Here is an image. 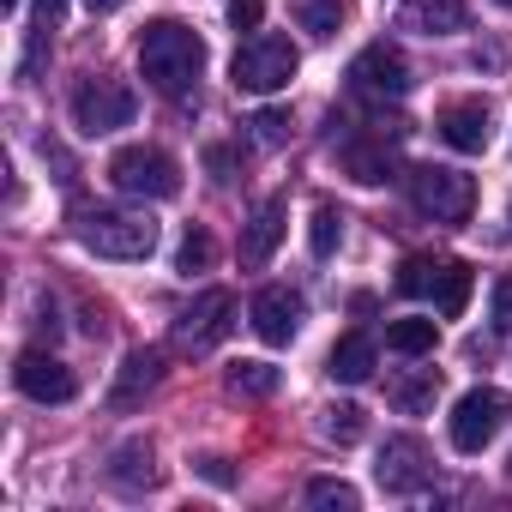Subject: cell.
Wrapping results in <instances>:
<instances>
[{
	"label": "cell",
	"mask_w": 512,
	"mask_h": 512,
	"mask_svg": "<svg viewBox=\"0 0 512 512\" xmlns=\"http://www.w3.org/2000/svg\"><path fill=\"white\" fill-rule=\"evenodd\" d=\"M199 73H205V43H199L193 25H181V19H151V25L139 31V79H145L157 97H169V103L193 97V91H199Z\"/></svg>",
	"instance_id": "obj_1"
},
{
	"label": "cell",
	"mask_w": 512,
	"mask_h": 512,
	"mask_svg": "<svg viewBox=\"0 0 512 512\" xmlns=\"http://www.w3.org/2000/svg\"><path fill=\"white\" fill-rule=\"evenodd\" d=\"M79 241L103 260H145L157 247V223L151 211H121V205H91L79 211Z\"/></svg>",
	"instance_id": "obj_2"
},
{
	"label": "cell",
	"mask_w": 512,
	"mask_h": 512,
	"mask_svg": "<svg viewBox=\"0 0 512 512\" xmlns=\"http://www.w3.org/2000/svg\"><path fill=\"white\" fill-rule=\"evenodd\" d=\"M296 67H302V55H296L290 37H278V31H253V37L235 49L229 79H235V91H247V97H272V91H284V85L296 79Z\"/></svg>",
	"instance_id": "obj_3"
},
{
	"label": "cell",
	"mask_w": 512,
	"mask_h": 512,
	"mask_svg": "<svg viewBox=\"0 0 512 512\" xmlns=\"http://www.w3.org/2000/svg\"><path fill=\"white\" fill-rule=\"evenodd\" d=\"M470 266L464 260H434V253H410V260L398 266V296H416V302H434L446 320L464 314L470 302Z\"/></svg>",
	"instance_id": "obj_4"
},
{
	"label": "cell",
	"mask_w": 512,
	"mask_h": 512,
	"mask_svg": "<svg viewBox=\"0 0 512 512\" xmlns=\"http://www.w3.org/2000/svg\"><path fill=\"white\" fill-rule=\"evenodd\" d=\"M109 181L127 199H175L181 193V163L157 145H127L109 157Z\"/></svg>",
	"instance_id": "obj_5"
},
{
	"label": "cell",
	"mask_w": 512,
	"mask_h": 512,
	"mask_svg": "<svg viewBox=\"0 0 512 512\" xmlns=\"http://www.w3.org/2000/svg\"><path fill=\"white\" fill-rule=\"evenodd\" d=\"M410 205L434 223H464L476 211V181L464 169H446V163H422L410 169Z\"/></svg>",
	"instance_id": "obj_6"
},
{
	"label": "cell",
	"mask_w": 512,
	"mask_h": 512,
	"mask_svg": "<svg viewBox=\"0 0 512 512\" xmlns=\"http://www.w3.org/2000/svg\"><path fill=\"white\" fill-rule=\"evenodd\" d=\"M139 115V97L121 85V79H103V73H91L79 91H73V127L85 133V139H103V133H115V127H127Z\"/></svg>",
	"instance_id": "obj_7"
},
{
	"label": "cell",
	"mask_w": 512,
	"mask_h": 512,
	"mask_svg": "<svg viewBox=\"0 0 512 512\" xmlns=\"http://www.w3.org/2000/svg\"><path fill=\"white\" fill-rule=\"evenodd\" d=\"M229 326H235V296L229 290H205V296H193V308H181L175 314V350H187V356H205V350H217L223 338H229Z\"/></svg>",
	"instance_id": "obj_8"
},
{
	"label": "cell",
	"mask_w": 512,
	"mask_h": 512,
	"mask_svg": "<svg viewBox=\"0 0 512 512\" xmlns=\"http://www.w3.org/2000/svg\"><path fill=\"white\" fill-rule=\"evenodd\" d=\"M350 91H356L362 103H398V97L410 91V61H404V49L368 43V49L350 61Z\"/></svg>",
	"instance_id": "obj_9"
},
{
	"label": "cell",
	"mask_w": 512,
	"mask_h": 512,
	"mask_svg": "<svg viewBox=\"0 0 512 512\" xmlns=\"http://www.w3.org/2000/svg\"><path fill=\"white\" fill-rule=\"evenodd\" d=\"M506 416H512V398H506V392H494V386L464 392L458 410H452V446H458V452H482V446L506 428Z\"/></svg>",
	"instance_id": "obj_10"
},
{
	"label": "cell",
	"mask_w": 512,
	"mask_h": 512,
	"mask_svg": "<svg viewBox=\"0 0 512 512\" xmlns=\"http://www.w3.org/2000/svg\"><path fill=\"white\" fill-rule=\"evenodd\" d=\"M374 476H380L386 494H422V488L434 482V458H428V446H422L416 434H392V440L380 446Z\"/></svg>",
	"instance_id": "obj_11"
},
{
	"label": "cell",
	"mask_w": 512,
	"mask_h": 512,
	"mask_svg": "<svg viewBox=\"0 0 512 512\" xmlns=\"http://www.w3.org/2000/svg\"><path fill=\"white\" fill-rule=\"evenodd\" d=\"M386 19L410 37H458L470 31V7L464 0H386Z\"/></svg>",
	"instance_id": "obj_12"
},
{
	"label": "cell",
	"mask_w": 512,
	"mask_h": 512,
	"mask_svg": "<svg viewBox=\"0 0 512 512\" xmlns=\"http://www.w3.org/2000/svg\"><path fill=\"white\" fill-rule=\"evenodd\" d=\"M13 380H19V392L37 398V404H67V398L79 392L73 368H67L61 356H49V350H25L19 368H13Z\"/></svg>",
	"instance_id": "obj_13"
},
{
	"label": "cell",
	"mask_w": 512,
	"mask_h": 512,
	"mask_svg": "<svg viewBox=\"0 0 512 512\" xmlns=\"http://www.w3.org/2000/svg\"><path fill=\"white\" fill-rule=\"evenodd\" d=\"M247 314H253V332H260L266 344H290V338L302 332V314H308V308H302V296H296L290 284H266L260 296H253Z\"/></svg>",
	"instance_id": "obj_14"
},
{
	"label": "cell",
	"mask_w": 512,
	"mask_h": 512,
	"mask_svg": "<svg viewBox=\"0 0 512 512\" xmlns=\"http://www.w3.org/2000/svg\"><path fill=\"white\" fill-rule=\"evenodd\" d=\"M278 241H284V199H266L241 229V266H266L278 253Z\"/></svg>",
	"instance_id": "obj_15"
},
{
	"label": "cell",
	"mask_w": 512,
	"mask_h": 512,
	"mask_svg": "<svg viewBox=\"0 0 512 512\" xmlns=\"http://www.w3.org/2000/svg\"><path fill=\"white\" fill-rule=\"evenodd\" d=\"M440 139L452 151H482L488 145V103L464 97V103H446L440 109Z\"/></svg>",
	"instance_id": "obj_16"
},
{
	"label": "cell",
	"mask_w": 512,
	"mask_h": 512,
	"mask_svg": "<svg viewBox=\"0 0 512 512\" xmlns=\"http://www.w3.org/2000/svg\"><path fill=\"white\" fill-rule=\"evenodd\" d=\"M109 482H115L121 494H145V488H157V452H151V440H127V446H115Z\"/></svg>",
	"instance_id": "obj_17"
},
{
	"label": "cell",
	"mask_w": 512,
	"mask_h": 512,
	"mask_svg": "<svg viewBox=\"0 0 512 512\" xmlns=\"http://www.w3.org/2000/svg\"><path fill=\"white\" fill-rule=\"evenodd\" d=\"M157 380H163V356H157V350H133V356L121 362V380H115L109 404H115V410H133Z\"/></svg>",
	"instance_id": "obj_18"
},
{
	"label": "cell",
	"mask_w": 512,
	"mask_h": 512,
	"mask_svg": "<svg viewBox=\"0 0 512 512\" xmlns=\"http://www.w3.org/2000/svg\"><path fill=\"white\" fill-rule=\"evenodd\" d=\"M326 368H332V380H344V386H362V380L374 374V338H368V332H350V338H338V344H332V356H326Z\"/></svg>",
	"instance_id": "obj_19"
},
{
	"label": "cell",
	"mask_w": 512,
	"mask_h": 512,
	"mask_svg": "<svg viewBox=\"0 0 512 512\" xmlns=\"http://www.w3.org/2000/svg\"><path fill=\"white\" fill-rule=\"evenodd\" d=\"M386 398H392L404 416H422V410H434V398H440V368H416V374H398V380H386Z\"/></svg>",
	"instance_id": "obj_20"
},
{
	"label": "cell",
	"mask_w": 512,
	"mask_h": 512,
	"mask_svg": "<svg viewBox=\"0 0 512 512\" xmlns=\"http://www.w3.org/2000/svg\"><path fill=\"white\" fill-rule=\"evenodd\" d=\"M290 13H296V25L308 31V37H338V25L350 19V0H290Z\"/></svg>",
	"instance_id": "obj_21"
},
{
	"label": "cell",
	"mask_w": 512,
	"mask_h": 512,
	"mask_svg": "<svg viewBox=\"0 0 512 512\" xmlns=\"http://www.w3.org/2000/svg\"><path fill=\"white\" fill-rule=\"evenodd\" d=\"M344 169H350V181L380 187V181L392 175V151H386V139H374V145H344Z\"/></svg>",
	"instance_id": "obj_22"
},
{
	"label": "cell",
	"mask_w": 512,
	"mask_h": 512,
	"mask_svg": "<svg viewBox=\"0 0 512 512\" xmlns=\"http://www.w3.org/2000/svg\"><path fill=\"white\" fill-rule=\"evenodd\" d=\"M386 344H392L398 356H434L440 326H434V320H392V326H386Z\"/></svg>",
	"instance_id": "obj_23"
},
{
	"label": "cell",
	"mask_w": 512,
	"mask_h": 512,
	"mask_svg": "<svg viewBox=\"0 0 512 512\" xmlns=\"http://www.w3.org/2000/svg\"><path fill=\"white\" fill-rule=\"evenodd\" d=\"M229 392L235 398H272L278 392V368L272 362H235L229 368Z\"/></svg>",
	"instance_id": "obj_24"
},
{
	"label": "cell",
	"mask_w": 512,
	"mask_h": 512,
	"mask_svg": "<svg viewBox=\"0 0 512 512\" xmlns=\"http://www.w3.org/2000/svg\"><path fill=\"white\" fill-rule=\"evenodd\" d=\"M344 241V211L338 205H314V223H308V247H314V260H332Z\"/></svg>",
	"instance_id": "obj_25"
},
{
	"label": "cell",
	"mask_w": 512,
	"mask_h": 512,
	"mask_svg": "<svg viewBox=\"0 0 512 512\" xmlns=\"http://www.w3.org/2000/svg\"><path fill=\"white\" fill-rule=\"evenodd\" d=\"M290 133H296L290 109H260V115L247 121V139L260 145V151H278V145H290Z\"/></svg>",
	"instance_id": "obj_26"
},
{
	"label": "cell",
	"mask_w": 512,
	"mask_h": 512,
	"mask_svg": "<svg viewBox=\"0 0 512 512\" xmlns=\"http://www.w3.org/2000/svg\"><path fill=\"white\" fill-rule=\"evenodd\" d=\"M211 260H217V241H211L205 229H187V235H181V253H175V272L193 278V272H205Z\"/></svg>",
	"instance_id": "obj_27"
},
{
	"label": "cell",
	"mask_w": 512,
	"mask_h": 512,
	"mask_svg": "<svg viewBox=\"0 0 512 512\" xmlns=\"http://www.w3.org/2000/svg\"><path fill=\"white\" fill-rule=\"evenodd\" d=\"M308 506H338V512H356V488L338 482V476H314L308 482Z\"/></svg>",
	"instance_id": "obj_28"
},
{
	"label": "cell",
	"mask_w": 512,
	"mask_h": 512,
	"mask_svg": "<svg viewBox=\"0 0 512 512\" xmlns=\"http://www.w3.org/2000/svg\"><path fill=\"white\" fill-rule=\"evenodd\" d=\"M320 428H326V440H338V446H350V440H362V410H356V404H332Z\"/></svg>",
	"instance_id": "obj_29"
},
{
	"label": "cell",
	"mask_w": 512,
	"mask_h": 512,
	"mask_svg": "<svg viewBox=\"0 0 512 512\" xmlns=\"http://www.w3.org/2000/svg\"><path fill=\"white\" fill-rule=\"evenodd\" d=\"M260 19H266V0H229V25L235 31H260Z\"/></svg>",
	"instance_id": "obj_30"
},
{
	"label": "cell",
	"mask_w": 512,
	"mask_h": 512,
	"mask_svg": "<svg viewBox=\"0 0 512 512\" xmlns=\"http://www.w3.org/2000/svg\"><path fill=\"white\" fill-rule=\"evenodd\" d=\"M494 332H512V278L494 284Z\"/></svg>",
	"instance_id": "obj_31"
},
{
	"label": "cell",
	"mask_w": 512,
	"mask_h": 512,
	"mask_svg": "<svg viewBox=\"0 0 512 512\" xmlns=\"http://www.w3.org/2000/svg\"><path fill=\"white\" fill-rule=\"evenodd\" d=\"M199 470H205L211 482H235V470H229V458H199Z\"/></svg>",
	"instance_id": "obj_32"
},
{
	"label": "cell",
	"mask_w": 512,
	"mask_h": 512,
	"mask_svg": "<svg viewBox=\"0 0 512 512\" xmlns=\"http://www.w3.org/2000/svg\"><path fill=\"white\" fill-rule=\"evenodd\" d=\"M85 7H91V13H121L127 0H85Z\"/></svg>",
	"instance_id": "obj_33"
},
{
	"label": "cell",
	"mask_w": 512,
	"mask_h": 512,
	"mask_svg": "<svg viewBox=\"0 0 512 512\" xmlns=\"http://www.w3.org/2000/svg\"><path fill=\"white\" fill-rule=\"evenodd\" d=\"M0 7H7V13H19V0H0Z\"/></svg>",
	"instance_id": "obj_34"
},
{
	"label": "cell",
	"mask_w": 512,
	"mask_h": 512,
	"mask_svg": "<svg viewBox=\"0 0 512 512\" xmlns=\"http://www.w3.org/2000/svg\"><path fill=\"white\" fill-rule=\"evenodd\" d=\"M494 7H506V13H512V0H494Z\"/></svg>",
	"instance_id": "obj_35"
}]
</instances>
